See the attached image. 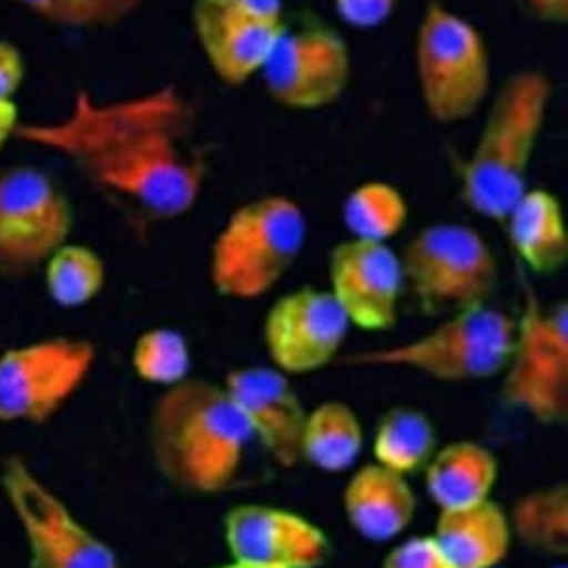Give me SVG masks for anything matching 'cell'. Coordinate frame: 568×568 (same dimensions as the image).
I'll return each instance as SVG.
<instances>
[{
  "label": "cell",
  "instance_id": "22",
  "mask_svg": "<svg viewBox=\"0 0 568 568\" xmlns=\"http://www.w3.org/2000/svg\"><path fill=\"white\" fill-rule=\"evenodd\" d=\"M362 446V422L346 402L326 399L306 413L302 462L324 473H339L355 464Z\"/></svg>",
  "mask_w": 568,
  "mask_h": 568
},
{
  "label": "cell",
  "instance_id": "23",
  "mask_svg": "<svg viewBox=\"0 0 568 568\" xmlns=\"http://www.w3.org/2000/svg\"><path fill=\"white\" fill-rule=\"evenodd\" d=\"M510 537L530 552L564 559L568 552V486L548 484L524 493L506 513Z\"/></svg>",
  "mask_w": 568,
  "mask_h": 568
},
{
  "label": "cell",
  "instance_id": "7",
  "mask_svg": "<svg viewBox=\"0 0 568 568\" xmlns=\"http://www.w3.org/2000/svg\"><path fill=\"white\" fill-rule=\"evenodd\" d=\"M397 253L404 288L424 313H453L493 302L499 262L479 229L437 220L417 229Z\"/></svg>",
  "mask_w": 568,
  "mask_h": 568
},
{
  "label": "cell",
  "instance_id": "32",
  "mask_svg": "<svg viewBox=\"0 0 568 568\" xmlns=\"http://www.w3.org/2000/svg\"><path fill=\"white\" fill-rule=\"evenodd\" d=\"M24 80V58L20 49L0 40V100H11Z\"/></svg>",
  "mask_w": 568,
  "mask_h": 568
},
{
  "label": "cell",
  "instance_id": "26",
  "mask_svg": "<svg viewBox=\"0 0 568 568\" xmlns=\"http://www.w3.org/2000/svg\"><path fill=\"white\" fill-rule=\"evenodd\" d=\"M44 288L53 304L80 308L93 302L106 284V264L87 244H62L42 266Z\"/></svg>",
  "mask_w": 568,
  "mask_h": 568
},
{
  "label": "cell",
  "instance_id": "19",
  "mask_svg": "<svg viewBox=\"0 0 568 568\" xmlns=\"http://www.w3.org/2000/svg\"><path fill=\"white\" fill-rule=\"evenodd\" d=\"M513 253L541 277L557 275L568 262V229L559 197L544 186H528L499 222Z\"/></svg>",
  "mask_w": 568,
  "mask_h": 568
},
{
  "label": "cell",
  "instance_id": "29",
  "mask_svg": "<svg viewBox=\"0 0 568 568\" xmlns=\"http://www.w3.org/2000/svg\"><path fill=\"white\" fill-rule=\"evenodd\" d=\"M191 16L217 20L282 22L284 0H193Z\"/></svg>",
  "mask_w": 568,
  "mask_h": 568
},
{
  "label": "cell",
  "instance_id": "17",
  "mask_svg": "<svg viewBox=\"0 0 568 568\" xmlns=\"http://www.w3.org/2000/svg\"><path fill=\"white\" fill-rule=\"evenodd\" d=\"M342 508L359 537L390 541L410 526L417 497L404 475L373 462L351 475L342 493Z\"/></svg>",
  "mask_w": 568,
  "mask_h": 568
},
{
  "label": "cell",
  "instance_id": "12",
  "mask_svg": "<svg viewBox=\"0 0 568 568\" xmlns=\"http://www.w3.org/2000/svg\"><path fill=\"white\" fill-rule=\"evenodd\" d=\"M260 80L277 106L320 111L346 93L353 80V53L346 38L328 22H286Z\"/></svg>",
  "mask_w": 568,
  "mask_h": 568
},
{
  "label": "cell",
  "instance_id": "13",
  "mask_svg": "<svg viewBox=\"0 0 568 568\" xmlns=\"http://www.w3.org/2000/svg\"><path fill=\"white\" fill-rule=\"evenodd\" d=\"M351 324L324 286L304 284L282 293L266 311L262 339L280 373L311 375L337 359Z\"/></svg>",
  "mask_w": 568,
  "mask_h": 568
},
{
  "label": "cell",
  "instance_id": "30",
  "mask_svg": "<svg viewBox=\"0 0 568 568\" xmlns=\"http://www.w3.org/2000/svg\"><path fill=\"white\" fill-rule=\"evenodd\" d=\"M382 568H455L433 535L408 537L393 546Z\"/></svg>",
  "mask_w": 568,
  "mask_h": 568
},
{
  "label": "cell",
  "instance_id": "11",
  "mask_svg": "<svg viewBox=\"0 0 568 568\" xmlns=\"http://www.w3.org/2000/svg\"><path fill=\"white\" fill-rule=\"evenodd\" d=\"M98 351L91 339L55 335L0 353V422L44 424L87 382Z\"/></svg>",
  "mask_w": 568,
  "mask_h": 568
},
{
  "label": "cell",
  "instance_id": "2",
  "mask_svg": "<svg viewBox=\"0 0 568 568\" xmlns=\"http://www.w3.org/2000/svg\"><path fill=\"white\" fill-rule=\"evenodd\" d=\"M155 473L189 495L229 488L251 433L224 384L186 377L153 399L146 424Z\"/></svg>",
  "mask_w": 568,
  "mask_h": 568
},
{
  "label": "cell",
  "instance_id": "21",
  "mask_svg": "<svg viewBox=\"0 0 568 568\" xmlns=\"http://www.w3.org/2000/svg\"><path fill=\"white\" fill-rule=\"evenodd\" d=\"M424 468L426 490L439 510L490 499L499 475L493 450L473 439H457L435 448Z\"/></svg>",
  "mask_w": 568,
  "mask_h": 568
},
{
  "label": "cell",
  "instance_id": "31",
  "mask_svg": "<svg viewBox=\"0 0 568 568\" xmlns=\"http://www.w3.org/2000/svg\"><path fill=\"white\" fill-rule=\"evenodd\" d=\"M337 18L357 31H373L386 24L399 0H331Z\"/></svg>",
  "mask_w": 568,
  "mask_h": 568
},
{
  "label": "cell",
  "instance_id": "25",
  "mask_svg": "<svg viewBox=\"0 0 568 568\" xmlns=\"http://www.w3.org/2000/svg\"><path fill=\"white\" fill-rule=\"evenodd\" d=\"M410 209L406 195L386 180H366L353 186L342 202V222L348 237L388 242L397 237Z\"/></svg>",
  "mask_w": 568,
  "mask_h": 568
},
{
  "label": "cell",
  "instance_id": "6",
  "mask_svg": "<svg viewBox=\"0 0 568 568\" xmlns=\"http://www.w3.org/2000/svg\"><path fill=\"white\" fill-rule=\"evenodd\" d=\"M413 64L422 106L437 124L470 120L490 98V49L475 22L442 0L424 4Z\"/></svg>",
  "mask_w": 568,
  "mask_h": 568
},
{
  "label": "cell",
  "instance_id": "9",
  "mask_svg": "<svg viewBox=\"0 0 568 568\" xmlns=\"http://www.w3.org/2000/svg\"><path fill=\"white\" fill-rule=\"evenodd\" d=\"M0 486L24 537L29 568H120L115 550L75 517L27 459L7 457Z\"/></svg>",
  "mask_w": 568,
  "mask_h": 568
},
{
  "label": "cell",
  "instance_id": "3",
  "mask_svg": "<svg viewBox=\"0 0 568 568\" xmlns=\"http://www.w3.org/2000/svg\"><path fill=\"white\" fill-rule=\"evenodd\" d=\"M550 104L552 80L541 69H517L499 84L479 135L459 164V195L468 211L501 222L530 186Z\"/></svg>",
  "mask_w": 568,
  "mask_h": 568
},
{
  "label": "cell",
  "instance_id": "5",
  "mask_svg": "<svg viewBox=\"0 0 568 568\" xmlns=\"http://www.w3.org/2000/svg\"><path fill=\"white\" fill-rule=\"evenodd\" d=\"M515 335V315L488 304L446 313L430 331L344 359L357 368L413 371L435 382L462 384L499 377Z\"/></svg>",
  "mask_w": 568,
  "mask_h": 568
},
{
  "label": "cell",
  "instance_id": "27",
  "mask_svg": "<svg viewBox=\"0 0 568 568\" xmlns=\"http://www.w3.org/2000/svg\"><path fill=\"white\" fill-rule=\"evenodd\" d=\"M191 344L175 326H151L135 337L131 348L133 373L142 382L160 388L191 377Z\"/></svg>",
  "mask_w": 568,
  "mask_h": 568
},
{
  "label": "cell",
  "instance_id": "28",
  "mask_svg": "<svg viewBox=\"0 0 568 568\" xmlns=\"http://www.w3.org/2000/svg\"><path fill=\"white\" fill-rule=\"evenodd\" d=\"M36 18L62 29H109L140 11L144 0H13Z\"/></svg>",
  "mask_w": 568,
  "mask_h": 568
},
{
  "label": "cell",
  "instance_id": "10",
  "mask_svg": "<svg viewBox=\"0 0 568 568\" xmlns=\"http://www.w3.org/2000/svg\"><path fill=\"white\" fill-rule=\"evenodd\" d=\"M73 204L42 169H0V280H24L69 242Z\"/></svg>",
  "mask_w": 568,
  "mask_h": 568
},
{
  "label": "cell",
  "instance_id": "35",
  "mask_svg": "<svg viewBox=\"0 0 568 568\" xmlns=\"http://www.w3.org/2000/svg\"><path fill=\"white\" fill-rule=\"evenodd\" d=\"M217 568H271V566H257V564H244V561H229V564H222Z\"/></svg>",
  "mask_w": 568,
  "mask_h": 568
},
{
  "label": "cell",
  "instance_id": "34",
  "mask_svg": "<svg viewBox=\"0 0 568 568\" xmlns=\"http://www.w3.org/2000/svg\"><path fill=\"white\" fill-rule=\"evenodd\" d=\"M18 124V106L13 100H0V149L16 135Z\"/></svg>",
  "mask_w": 568,
  "mask_h": 568
},
{
  "label": "cell",
  "instance_id": "18",
  "mask_svg": "<svg viewBox=\"0 0 568 568\" xmlns=\"http://www.w3.org/2000/svg\"><path fill=\"white\" fill-rule=\"evenodd\" d=\"M286 20H217L191 16L193 38L211 69L226 87H244L260 78Z\"/></svg>",
  "mask_w": 568,
  "mask_h": 568
},
{
  "label": "cell",
  "instance_id": "4",
  "mask_svg": "<svg viewBox=\"0 0 568 568\" xmlns=\"http://www.w3.org/2000/svg\"><path fill=\"white\" fill-rule=\"evenodd\" d=\"M308 240L302 204L268 193L235 206L209 248V282L220 297L253 302L271 293L295 266Z\"/></svg>",
  "mask_w": 568,
  "mask_h": 568
},
{
  "label": "cell",
  "instance_id": "36",
  "mask_svg": "<svg viewBox=\"0 0 568 568\" xmlns=\"http://www.w3.org/2000/svg\"><path fill=\"white\" fill-rule=\"evenodd\" d=\"M552 568H566V566H564V564H555Z\"/></svg>",
  "mask_w": 568,
  "mask_h": 568
},
{
  "label": "cell",
  "instance_id": "33",
  "mask_svg": "<svg viewBox=\"0 0 568 568\" xmlns=\"http://www.w3.org/2000/svg\"><path fill=\"white\" fill-rule=\"evenodd\" d=\"M524 4L539 22L555 27L568 22V0H524Z\"/></svg>",
  "mask_w": 568,
  "mask_h": 568
},
{
  "label": "cell",
  "instance_id": "24",
  "mask_svg": "<svg viewBox=\"0 0 568 568\" xmlns=\"http://www.w3.org/2000/svg\"><path fill=\"white\" fill-rule=\"evenodd\" d=\"M437 448L433 419L415 406H390L377 422L373 437L375 462L404 477L426 466Z\"/></svg>",
  "mask_w": 568,
  "mask_h": 568
},
{
  "label": "cell",
  "instance_id": "1",
  "mask_svg": "<svg viewBox=\"0 0 568 568\" xmlns=\"http://www.w3.org/2000/svg\"><path fill=\"white\" fill-rule=\"evenodd\" d=\"M195 122L193 102L173 82L111 100L80 89L64 115L18 124L16 138L58 153L142 217L175 222L197 206L209 180Z\"/></svg>",
  "mask_w": 568,
  "mask_h": 568
},
{
  "label": "cell",
  "instance_id": "16",
  "mask_svg": "<svg viewBox=\"0 0 568 568\" xmlns=\"http://www.w3.org/2000/svg\"><path fill=\"white\" fill-rule=\"evenodd\" d=\"M233 561L271 568H320L328 557L326 532L306 517L266 504H237L224 517Z\"/></svg>",
  "mask_w": 568,
  "mask_h": 568
},
{
  "label": "cell",
  "instance_id": "8",
  "mask_svg": "<svg viewBox=\"0 0 568 568\" xmlns=\"http://www.w3.org/2000/svg\"><path fill=\"white\" fill-rule=\"evenodd\" d=\"M501 402L552 426L568 417V304L524 288L513 346L501 371Z\"/></svg>",
  "mask_w": 568,
  "mask_h": 568
},
{
  "label": "cell",
  "instance_id": "15",
  "mask_svg": "<svg viewBox=\"0 0 568 568\" xmlns=\"http://www.w3.org/2000/svg\"><path fill=\"white\" fill-rule=\"evenodd\" d=\"M224 388L240 410L251 442H257L280 468L302 462L306 406L291 377L273 366H237L226 373Z\"/></svg>",
  "mask_w": 568,
  "mask_h": 568
},
{
  "label": "cell",
  "instance_id": "14",
  "mask_svg": "<svg viewBox=\"0 0 568 568\" xmlns=\"http://www.w3.org/2000/svg\"><path fill=\"white\" fill-rule=\"evenodd\" d=\"M326 275V288L351 328L382 333L397 324L406 288L399 253L388 242H337L328 253Z\"/></svg>",
  "mask_w": 568,
  "mask_h": 568
},
{
  "label": "cell",
  "instance_id": "20",
  "mask_svg": "<svg viewBox=\"0 0 568 568\" xmlns=\"http://www.w3.org/2000/svg\"><path fill=\"white\" fill-rule=\"evenodd\" d=\"M433 537L455 568H495L513 541L508 517L493 499L439 510Z\"/></svg>",
  "mask_w": 568,
  "mask_h": 568
}]
</instances>
